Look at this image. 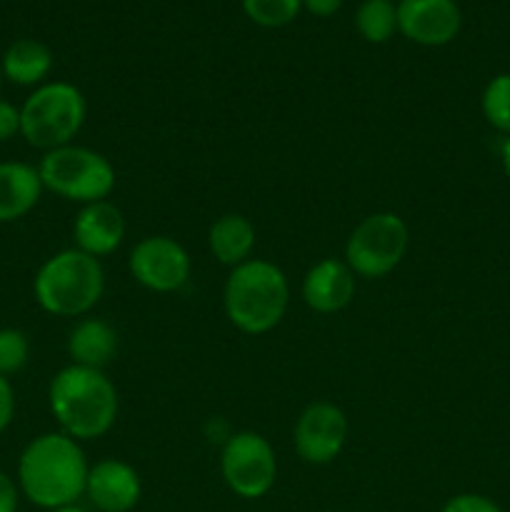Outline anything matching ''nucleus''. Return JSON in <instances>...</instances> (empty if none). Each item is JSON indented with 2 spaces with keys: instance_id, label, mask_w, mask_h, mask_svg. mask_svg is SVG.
Returning a JSON list of instances; mask_svg holds the SVG:
<instances>
[{
  "instance_id": "22",
  "label": "nucleus",
  "mask_w": 510,
  "mask_h": 512,
  "mask_svg": "<svg viewBox=\"0 0 510 512\" xmlns=\"http://www.w3.org/2000/svg\"><path fill=\"white\" fill-rule=\"evenodd\" d=\"M30 358V340L23 330L3 328L0 330V375H13L25 368Z\"/></svg>"
},
{
  "instance_id": "6",
  "label": "nucleus",
  "mask_w": 510,
  "mask_h": 512,
  "mask_svg": "<svg viewBox=\"0 0 510 512\" xmlns=\"http://www.w3.org/2000/svg\"><path fill=\"white\" fill-rule=\"evenodd\" d=\"M43 188L73 203L90 205L108 200L115 188V168L105 155L83 145L48 150L38 165Z\"/></svg>"
},
{
  "instance_id": "7",
  "label": "nucleus",
  "mask_w": 510,
  "mask_h": 512,
  "mask_svg": "<svg viewBox=\"0 0 510 512\" xmlns=\"http://www.w3.org/2000/svg\"><path fill=\"white\" fill-rule=\"evenodd\" d=\"M408 243V225L400 215L373 213L360 220L345 240V263L358 278H385L403 263Z\"/></svg>"
},
{
  "instance_id": "18",
  "label": "nucleus",
  "mask_w": 510,
  "mask_h": 512,
  "mask_svg": "<svg viewBox=\"0 0 510 512\" xmlns=\"http://www.w3.org/2000/svg\"><path fill=\"white\" fill-rule=\"evenodd\" d=\"M50 68H53V53L48 45L33 38L15 40L0 60L3 78H8L13 85H23V88L43 83Z\"/></svg>"
},
{
  "instance_id": "15",
  "label": "nucleus",
  "mask_w": 510,
  "mask_h": 512,
  "mask_svg": "<svg viewBox=\"0 0 510 512\" xmlns=\"http://www.w3.org/2000/svg\"><path fill=\"white\" fill-rule=\"evenodd\" d=\"M43 190L38 168L18 160L0 163V223L25 218L40 203Z\"/></svg>"
},
{
  "instance_id": "26",
  "label": "nucleus",
  "mask_w": 510,
  "mask_h": 512,
  "mask_svg": "<svg viewBox=\"0 0 510 512\" xmlns=\"http://www.w3.org/2000/svg\"><path fill=\"white\" fill-rule=\"evenodd\" d=\"M20 488L8 473L0 470V512H18Z\"/></svg>"
},
{
  "instance_id": "14",
  "label": "nucleus",
  "mask_w": 510,
  "mask_h": 512,
  "mask_svg": "<svg viewBox=\"0 0 510 512\" xmlns=\"http://www.w3.org/2000/svg\"><path fill=\"white\" fill-rule=\"evenodd\" d=\"M75 248L93 258H105L115 253L125 238V218L118 205L100 200V203L83 205L73 223Z\"/></svg>"
},
{
  "instance_id": "27",
  "label": "nucleus",
  "mask_w": 510,
  "mask_h": 512,
  "mask_svg": "<svg viewBox=\"0 0 510 512\" xmlns=\"http://www.w3.org/2000/svg\"><path fill=\"white\" fill-rule=\"evenodd\" d=\"M340 5H343V0H303V8L318 18H330V15L338 13Z\"/></svg>"
},
{
  "instance_id": "30",
  "label": "nucleus",
  "mask_w": 510,
  "mask_h": 512,
  "mask_svg": "<svg viewBox=\"0 0 510 512\" xmlns=\"http://www.w3.org/2000/svg\"><path fill=\"white\" fill-rule=\"evenodd\" d=\"M0 80H3V70H0Z\"/></svg>"
},
{
  "instance_id": "13",
  "label": "nucleus",
  "mask_w": 510,
  "mask_h": 512,
  "mask_svg": "<svg viewBox=\"0 0 510 512\" xmlns=\"http://www.w3.org/2000/svg\"><path fill=\"white\" fill-rule=\"evenodd\" d=\"M355 298V273L345 260L325 258L310 265L303 278V300L313 313L330 315L348 308Z\"/></svg>"
},
{
  "instance_id": "9",
  "label": "nucleus",
  "mask_w": 510,
  "mask_h": 512,
  "mask_svg": "<svg viewBox=\"0 0 510 512\" xmlns=\"http://www.w3.org/2000/svg\"><path fill=\"white\" fill-rule=\"evenodd\" d=\"M128 268L143 288L153 293H175L188 283L193 265L188 250L178 240L168 235H150L130 250Z\"/></svg>"
},
{
  "instance_id": "17",
  "label": "nucleus",
  "mask_w": 510,
  "mask_h": 512,
  "mask_svg": "<svg viewBox=\"0 0 510 512\" xmlns=\"http://www.w3.org/2000/svg\"><path fill=\"white\" fill-rule=\"evenodd\" d=\"M208 245L218 263L238 268L248 263L255 250V225L245 215H223L210 225Z\"/></svg>"
},
{
  "instance_id": "23",
  "label": "nucleus",
  "mask_w": 510,
  "mask_h": 512,
  "mask_svg": "<svg viewBox=\"0 0 510 512\" xmlns=\"http://www.w3.org/2000/svg\"><path fill=\"white\" fill-rule=\"evenodd\" d=\"M440 512H503L495 500L485 498L478 493H460L450 498Z\"/></svg>"
},
{
  "instance_id": "3",
  "label": "nucleus",
  "mask_w": 510,
  "mask_h": 512,
  "mask_svg": "<svg viewBox=\"0 0 510 512\" xmlns=\"http://www.w3.org/2000/svg\"><path fill=\"white\" fill-rule=\"evenodd\" d=\"M288 303V278L270 260L250 258L225 280V315L245 335L270 333L285 318Z\"/></svg>"
},
{
  "instance_id": "29",
  "label": "nucleus",
  "mask_w": 510,
  "mask_h": 512,
  "mask_svg": "<svg viewBox=\"0 0 510 512\" xmlns=\"http://www.w3.org/2000/svg\"><path fill=\"white\" fill-rule=\"evenodd\" d=\"M45 512H85L83 508H78V505H68V508H58V510H45Z\"/></svg>"
},
{
  "instance_id": "28",
  "label": "nucleus",
  "mask_w": 510,
  "mask_h": 512,
  "mask_svg": "<svg viewBox=\"0 0 510 512\" xmlns=\"http://www.w3.org/2000/svg\"><path fill=\"white\" fill-rule=\"evenodd\" d=\"M500 160H503V170H505V175H508V180H510V135L505 138L503 148H500Z\"/></svg>"
},
{
  "instance_id": "24",
  "label": "nucleus",
  "mask_w": 510,
  "mask_h": 512,
  "mask_svg": "<svg viewBox=\"0 0 510 512\" xmlns=\"http://www.w3.org/2000/svg\"><path fill=\"white\" fill-rule=\"evenodd\" d=\"M15 135H20V108L0 100V143H8Z\"/></svg>"
},
{
  "instance_id": "8",
  "label": "nucleus",
  "mask_w": 510,
  "mask_h": 512,
  "mask_svg": "<svg viewBox=\"0 0 510 512\" xmlns=\"http://www.w3.org/2000/svg\"><path fill=\"white\" fill-rule=\"evenodd\" d=\"M220 473L225 485L243 500H258L273 490L278 478L275 450L263 435L235 433L225 440L220 453Z\"/></svg>"
},
{
  "instance_id": "1",
  "label": "nucleus",
  "mask_w": 510,
  "mask_h": 512,
  "mask_svg": "<svg viewBox=\"0 0 510 512\" xmlns=\"http://www.w3.org/2000/svg\"><path fill=\"white\" fill-rule=\"evenodd\" d=\"M88 460L78 440L65 433L38 435L18 460V488L43 510L68 508L85 495Z\"/></svg>"
},
{
  "instance_id": "16",
  "label": "nucleus",
  "mask_w": 510,
  "mask_h": 512,
  "mask_svg": "<svg viewBox=\"0 0 510 512\" xmlns=\"http://www.w3.org/2000/svg\"><path fill=\"white\" fill-rule=\"evenodd\" d=\"M118 353V330L100 318H85L70 330L68 355L73 365L103 370Z\"/></svg>"
},
{
  "instance_id": "10",
  "label": "nucleus",
  "mask_w": 510,
  "mask_h": 512,
  "mask_svg": "<svg viewBox=\"0 0 510 512\" xmlns=\"http://www.w3.org/2000/svg\"><path fill=\"white\" fill-rule=\"evenodd\" d=\"M348 440V418L333 403H310L293 430L295 453L310 465H328L343 453Z\"/></svg>"
},
{
  "instance_id": "2",
  "label": "nucleus",
  "mask_w": 510,
  "mask_h": 512,
  "mask_svg": "<svg viewBox=\"0 0 510 512\" xmlns=\"http://www.w3.org/2000/svg\"><path fill=\"white\" fill-rule=\"evenodd\" d=\"M48 403L60 430L78 443L103 438L120 405L113 380L103 370L83 365H68L50 380Z\"/></svg>"
},
{
  "instance_id": "11",
  "label": "nucleus",
  "mask_w": 510,
  "mask_h": 512,
  "mask_svg": "<svg viewBox=\"0 0 510 512\" xmlns=\"http://www.w3.org/2000/svg\"><path fill=\"white\" fill-rule=\"evenodd\" d=\"M398 30L413 43L440 48L458 38L463 15L455 0H400Z\"/></svg>"
},
{
  "instance_id": "4",
  "label": "nucleus",
  "mask_w": 510,
  "mask_h": 512,
  "mask_svg": "<svg viewBox=\"0 0 510 512\" xmlns=\"http://www.w3.org/2000/svg\"><path fill=\"white\" fill-rule=\"evenodd\" d=\"M105 273L98 258L78 248L60 250L35 273L33 293L40 308L58 318H78L100 303Z\"/></svg>"
},
{
  "instance_id": "25",
  "label": "nucleus",
  "mask_w": 510,
  "mask_h": 512,
  "mask_svg": "<svg viewBox=\"0 0 510 512\" xmlns=\"http://www.w3.org/2000/svg\"><path fill=\"white\" fill-rule=\"evenodd\" d=\"M15 418V393H13V385L5 375H0V433L10 428Z\"/></svg>"
},
{
  "instance_id": "12",
  "label": "nucleus",
  "mask_w": 510,
  "mask_h": 512,
  "mask_svg": "<svg viewBox=\"0 0 510 512\" xmlns=\"http://www.w3.org/2000/svg\"><path fill=\"white\" fill-rule=\"evenodd\" d=\"M140 475L123 460H100L88 470L85 495L100 512H130L140 503Z\"/></svg>"
},
{
  "instance_id": "21",
  "label": "nucleus",
  "mask_w": 510,
  "mask_h": 512,
  "mask_svg": "<svg viewBox=\"0 0 510 512\" xmlns=\"http://www.w3.org/2000/svg\"><path fill=\"white\" fill-rule=\"evenodd\" d=\"M303 0H243V10L260 28H283L298 18Z\"/></svg>"
},
{
  "instance_id": "5",
  "label": "nucleus",
  "mask_w": 510,
  "mask_h": 512,
  "mask_svg": "<svg viewBox=\"0 0 510 512\" xmlns=\"http://www.w3.org/2000/svg\"><path fill=\"white\" fill-rule=\"evenodd\" d=\"M88 115L85 95L73 83H43L20 108V135L38 150H55L73 143Z\"/></svg>"
},
{
  "instance_id": "19",
  "label": "nucleus",
  "mask_w": 510,
  "mask_h": 512,
  "mask_svg": "<svg viewBox=\"0 0 510 512\" xmlns=\"http://www.w3.org/2000/svg\"><path fill=\"white\" fill-rule=\"evenodd\" d=\"M355 28L368 43H388L398 30V8L393 0H363L355 13Z\"/></svg>"
},
{
  "instance_id": "20",
  "label": "nucleus",
  "mask_w": 510,
  "mask_h": 512,
  "mask_svg": "<svg viewBox=\"0 0 510 512\" xmlns=\"http://www.w3.org/2000/svg\"><path fill=\"white\" fill-rule=\"evenodd\" d=\"M485 120L490 128L510 135V73H500L485 85L483 98H480Z\"/></svg>"
}]
</instances>
